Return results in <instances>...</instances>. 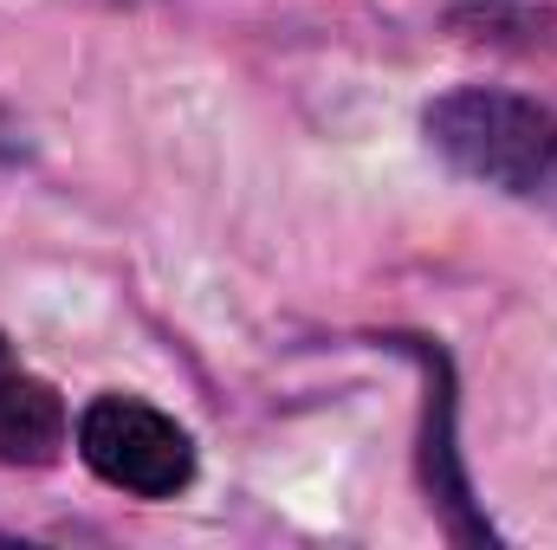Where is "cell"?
<instances>
[{
  "instance_id": "cell-1",
  "label": "cell",
  "mask_w": 557,
  "mask_h": 550,
  "mask_svg": "<svg viewBox=\"0 0 557 550\" xmlns=\"http://www.w3.org/2000/svg\"><path fill=\"white\" fill-rule=\"evenodd\" d=\"M428 137L434 149L499 188V195H519V201H545L557 208V117L525 104V98H506V91H454L428 111Z\"/></svg>"
},
{
  "instance_id": "cell-2",
  "label": "cell",
  "mask_w": 557,
  "mask_h": 550,
  "mask_svg": "<svg viewBox=\"0 0 557 550\" xmlns=\"http://www.w3.org/2000/svg\"><path fill=\"white\" fill-rule=\"evenodd\" d=\"M78 447H85V460H91L98 479H111V486H124V492H137V499H169V492H182L188 473H195L188 434H182L169 414L143 409L131 396L91 402L85 421H78Z\"/></svg>"
},
{
  "instance_id": "cell-3",
  "label": "cell",
  "mask_w": 557,
  "mask_h": 550,
  "mask_svg": "<svg viewBox=\"0 0 557 550\" xmlns=\"http://www.w3.org/2000/svg\"><path fill=\"white\" fill-rule=\"evenodd\" d=\"M65 447V409L33 376H0V460L7 466H46Z\"/></svg>"
},
{
  "instance_id": "cell-4",
  "label": "cell",
  "mask_w": 557,
  "mask_h": 550,
  "mask_svg": "<svg viewBox=\"0 0 557 550\" xmlns=\"http://www.w3.org/2000/svg\"><path fill=\"white\" fill-rule=\"evenodd\" d=\"M0 376H13V370H7V343H0Z\"/></svg>"
}]
</instances>
